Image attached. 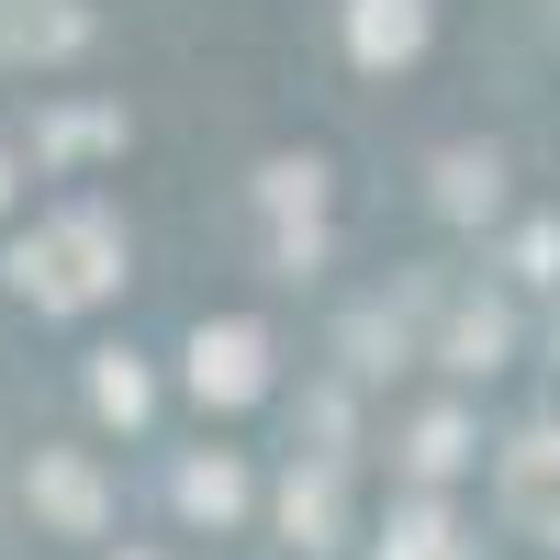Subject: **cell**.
<instances>
[{
    "label": "cell",
    "mask_w": 560,
    "mask_h": 560,
    "mask_svg": "<svg viewBox=\"0 0 560 560\" xmlns=\"http://www.w3.org/2000/svg\"><path fill=\"white\" fill-rule=\"evenodd\" d=\"M337 471H348V459H325V448L280 471V538H292L303 560H325V549H337V527H348V516H337Z\"/></svg>",
    "instance_id": "obj_6"
},
{
    "label": "cell",
    "mask_w": 560,
    "mask_h": 560,
    "mask_svg": "<svg viewBox=\"0 0 560 560\" xmlns=\"http://www.w3.org/2000/svg\"><path fill=\"white\" fill-rule=\"evenodd\" d=\"M269 269H325V224H280V236H269Z\"/></svg>",
    "instance_id": "obj_17"
},
{
    "label": "cell",
    "mask_w": 560,
    "mask_h": 560,
    "mask_svg": "<svg viewBox=\"0 0 560 560\" xmlns=\"http://www.w3.org/2000/svg\"><path fill=\"white\" fill-rule=\"evenodd\" d=\"M124 560H147V549H124Z\"/></svg>",
    "instance_id": "obj_20"
},
{
    "label": "cell",
    "mask_w": 560,
    "mask_h": 560,
    "mask_svg": "<svg viewBox=\"0 0 560 560\" xmlns=\"http://www.w3.org/2000/svg\"><path fill=\"white\" fill-rule=\"evenodd\" d=\"M23 504H34V527H57V538H102L113 527V482L90 471V448H34L23 459Z\"/></svg>",
    "instance_id": "obj_2"
},
{
    "label": "cell",
    "mask_w": 560,
    "mask_h": 560,
    "mask_svg": "<svg viewBox=\"0 0 560 560\" xmlns=\"http://www.w3.org/2000/svg\"><path fill=\"white\" fill-rule=\"evenodd\" d=\"M382 560H459V538H448V504H438V493H415L404 516H393V538H382Z\"/></svg>",
    "instance_id": "obj_16"
},
{
    "label": "cell",
    "mask_w": 560,
    "mask_h": 560,
    "mask_svg": "<svg viewBox=\"0 0 560 560\" xmlns=\"http://www.w3.org/2000/svg\"><path fill=\"white\" fill-rule=\"evenodd\" d=\"M168 493H179V516H202V527H236V516H247V471H236L224 448H213V459H179Z\"/></svg>",
    "instance_id": "obj_9"
},
{
    "label": "cell",
    "mask_w": 560,
    "mask_h": 560,
    "mask_svg": "<svg viewBox=\"0 0 560 560\" xmlns=\"http://www.w3.org/2000/svg\"><path fill=\"white\" fill-rule=\"evenodd\" d=\"M258 213L269 224H314L325 213V158H269L258 168Z\"/></svg>",
    "instance_id": "obj_13"
},
{
    "label": "cell",
    "mask_w": 560,
    "mask_h": 560,
    "mask_svg": "<svg viewBox=\"0 0 560 560\" xmlns=\"http://www.w3.org/2000/svg\"><path fill=\"white\" fill-rule=\"evenodd\" d=\"M337 359H348V382H382V370H404V325L370 303V314H348L337 325Z\"/></svg>",
    "instance_id": "obj_15"
},
{
    "label": "cell",
    "mask_w": 560,
    "mask_h": 560,
    "mask_svg": "<svg viewBox=\"0 0 560 560\" xmlns=\"http://www.w3.org/2000/svg\"><path fill=\"white\" fill-rule=\"evenodd\" d=\"M90 45V0H0V57L12 68H57Z\"/></svg>",
    "instance_id": "obj_5"
},
{
    "label": "cell",
    "mask_w": 560,
    "mask_h": 560,
    "mask_svg": "<svg viewBox=\"0 0 560 560\" xmlns=\"http://www.w3.org/2000/svg\"><path fill=\"white\" fill-rule=\"evenodd\" d=\"M516 280H560V213L516 236Z\"/></svg>",
    "instance_id": "obj_18"
},
{
    "label": "cell",
    "mask_w": 560,
    "mask_h": 560,
    "mask_svg": "<svg viewBox=\"0 0 560 560\" xmlns=\"http://www.w3.org/2000/svg\"><path fill=\"white\" fill-rule=\"evenodd\" d=\"M348 57L359 68H415L427 57V0H348Z\"/></svg>",
    "instance_id": "obj_7"
},
{
    "label": "cell",
    "mask_w": 560,
    "mask_h": 560,
    "mask_svg": "<svg viewBox=\"0 0 560 560\" xmlns=\"http://www.w3.org/2000/svg\"><path fill=\"white\" fill-rule=\"evenodd\" d=\"M493 202H504V158H493V147H448V158H438V213L471 224V213H493Z\"/></svg>",
    "instance_id": "obj_12"
},
{
    "label": "cell",
    "mask_w": 560,
    "mask_h": 560,
    "mask_svg": "<svg viewBox=\"0 0 560 560\" xmlns=\"http://www.w3.org/2000/svg\"><path fill=\"white\" fill-rule=\"evenodd\" d=\"M493 504H504V527L560 549V427H527L516 448H504V471H493Z\"/></svg>",
    "instance_id": "obj_3"
},
{
    "label": "cell",
    "mask_w": 560,
    "mask_h": 560,
    "mask_svg": "<svg viewBox=\"0 0 560 560\" xmlns=\"http://www.w3.org/2000/svg\"><path fill=\"white\" fill-rule=\"evenodd\" d=\"M147 404H158V382H147V359H135V348H102V359H90V415H102V427H147Z\"/></svg>",
    "instance_id": "obj_10"
},
{
    "label": "cell",
    "mask_w": 560,
    "mask_h": 560,
    "mask_svg": "<svg viewBox=\"0 0 560 560\" xmlns=\"http://www.w3.org/2000/svg\"><path fill=\"white\" fill-rule=\"evenodd\" d=\"M504 348H516V314H504V303H459L448 337H438L448 370H504Z\"/></svg>",
    "instance_id": "obj_11"
},
{
    "label": "cell",
    "mask_w": 560,
    "mask_h": 560,
    "mask_svg": "<svg viewBox=\"0 0 560 560\" xmlns=\"http://www.w3.org/2000/svg\"><path fill=\"white\" fill-rule=\"evenodd\" d=\"M179 382H191L202 404H224V415H236V404H258V393H269V337H258L247 314H224V325H202V337H191Z\"/></svg>",
    "instance_id": "obj_4"
},
{
    "label": "cell",
    "mask_w": 560,
    "mask_h": 560,
    "mask_svg": "<svg viewBox=\"0 0 560 560\" xmlns=\"http://www.w3.org/2000/svg\"><path fill=\"white\" fill-rule=\"evenodd\" d=\"M0 280H12L23 303H45V314H90V303L124 292V224L102 202H57L12 258H0Z\"/></svg>",
    "instance_id": "obj_1"
},
{
    "label": "cell",
    "mask_w": 560,
    "mask_h": 560,
    "mask_svg": "<svg viewBox=\"0 0 560 560\" xmlns=\"http://www.w3.org/2000/svg\"><path fill=\"white\" fill-rule=\"evenodd\" d=\"M459 459H471V415H459V404L415 415V438H404V471H415V482H448Z\"/></svg>",
    "instance_id": "obj_14"
},
{
    "label": "cell",
    "mask_w": 560,
    "mask_h": 560,
    "mask_svg": "<svg viewBox=\"0 0 560 560\" xmlns=\"http://www.w3.org/2000/svg\"><path fill=\"white\" fill-rule=\"evenodd\" d=\"M124 102H68V113H34V158L45 168H79V158H113L124 147Z\"/></svg>",
    "instance_id": "obj_8"
},
{
    "label": "cell",
    "mask_w": 560,
    "mask_h": 560,
    "mask_svg": "<svg viewBox=\"0 0 560 560\" xmlns=\"http://www.w3.org/2000/svg\"><path fill=\"white\" fill-rule=\"evenodd\" d=\"M0 213H12V158H0Z\"/></svg>",
    "instance_id": "obj_19"
}]
</instances>
